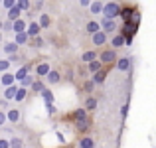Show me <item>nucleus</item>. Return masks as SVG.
Instances as JSON below:
<instances>
[{"mask_svg": "<svg viewBox=\"0 0 156 148\" xmlns=\"http://www.w3.org/2000/svg\"><path fill=\"white\" fill-rule=\"evenodd\" d=\"M20 14H22V10H20L18 4H16V6H12L10 10H8V20H10V22H16V20L20 18Z\"/></svg>", "mask_w": 156, "mask_h": 148, "instance_id": "obj_5", "label": "nucleus"}, {"mask_svg": "<svg viewBox=\"0 0 156 148\" xmlns=\"http://www.w3.org/2000/svg\"><path fill=\"white\" fill-rule=\"evenodd\" d=\"M8 67H10V61L8 59H0V71H6Z\"/></svg>", "mask_w": 156, "mask_h": 148, "instance_id": "obj_34", "label": "nucleus"}, {"mask_svg": "<svg viewBox=\"0 0 156 148\" xmlns=\"http://www.w3.org/2000/svg\"><path fill=\"white\" fill-rule=\"evenodd\" d=\"M34 44H36V46H38V48H40V46H42V44H44V42H42V38H36V42H34Z\"/></svg>", "mask_w": 156, "mask_h": 148, "instance_id": "obj_42", "label": "nucleus"}, {"mask_svg": "<svg viewBox=\"0 0 156 148\" xmlns=\"http://www.w3.org/2000/svg\"><path fill=\"white\" fill-rule=\"evenodd\" d=\"M130 14H133V10H130V8H125V10H121V16L125 18V22H130Z\"/></svg>", "mask_w": 156, "mask_h": 148, "instance_id": "obj_33", "label": "nucleus"}, {"mask_svg": "<svg viewBox=\"0 0 156 148\" xmlns=\"http://www.w3.org/2000/svg\"><path fill=\"white\" fill-rule=\"evenodd\" d=\"M16 4H18L20 10H28L30 8V0H16Z\"/></svg>", "mask_w": 156, "mask_h": 148, "instance_id": "obj_30", "label": "nucleus"}, {"mask_svg": "<svg viewBox=\"0 0 156 148\" xmlns=\"http://www.w3.org/2000/svg\"><path fill=\"white\" fill-rule=\"evenodd\" d=\"M28 71H30V65H24L22 69H18V71H16V75H14V77H16V79H18V81H22L24 77L28 75Z\"/></svg>", "mask_w": 156, "mask_h": 148, "instance_id": "obj_16", "label": "nucleus"}, {"mask_svg": "<svg viewBox=\"0 0 156 148\" xmlns=\"http://www.w3.org/2000/svg\"><path fill=\"white\" fill-rule=\"evenodd\" d=\"M87 67H89V71H91V73H97V71H101V69H103V63H101V61H97V59H93Z\"/></svg>", "mask_w": 156, "mask_h": 148, "instance_id": "obj_11", "label": "nucleus"}, {"mask_svg": "<svg viewBox=\"0 0 156 148\" xmlns=\"http://www.w3.org/2000/svg\"><path fill=\"white\" fill-rule=\"evenodd\" d=\"M32 89H34L36 93H42L46 87H44V83H42V81H34V83H32Z\"/></svg>", "mask_w": 156, "mask_h": 148, "instance_id": "obj_28", "label": "nucleus"}, {"mask_svg": "<svg viewBox=\"0 0 156 148\" xmlns=\"http://www.w3.org/2000/svg\"><path fill=\"white\" fill-rule=\"evenodd\" d=\"M48 81H50V83H57V81H59V73H57V71H53V69H51V71L50 73H48Z\"/></svg>", "mask_w": 156, "mask_h": 148, "instance_id": "obj_23", "label": "nucleus"}, {"mask_svg": "<svg viewBox=\"0 0 156 148\" xmlns=\"http://www.w3.org/2000/svg\"><path fill=\"white\" fill-rule=\"evenodd\" d=\"M2 4H4V8H8V10H10L12 6H16V0H2Z\"/></svg>", "mask_w": 156, "mask_h": 148, "instance_id": "obj_35", "label": "nucleus"}, {"mask_svg": "<svg viewBox=\"0 0 156 148\" xmlns=\"http://www.w3.org/2000/svg\"><path fill=\"white\" fill-rule=\"evenodd\" d=\"M79 146H81V148H95V144H93V140H91V138H83Z\"/></svg>", "mask_w": 156, "mask_h": 148, "instance_id": "obj_32", "label": "nucleus"}, {"mask_svg": "<svg viewBox=\"0 0 156 148\" xmlns=\"http://www.w3.org/2000/svg\"><path fill=\"white\" fill-rule=\"evenodd\" d=\"M48 113L53 115V113H55V107H53V105H48Z\"/></svg>", "mask_w": 156, "mask_h": 148, "instance_id": "obj_40", "label": "nucleus"}, {"mask_svg": "<svg viewBox=\"0 0 156 148\" xmlns=\"http://www.w3.org/2000/svg\"><path fill=\"white\" fill-rule=\"evenodd\" d=\"M103 6L105 4L99 2V0H97V2H91V12L93 14H101V12H103Z\"/></svg>", "mask_w": 156, "mask_h": 148, "instance_id": "obj_18", "label": "nucleus"}, {"mask_svg": "<svg viewBox=\"0 0 156 148\" xmlns=\"http://www.w3.org/2000/svg\"><path fill=\"white\" fill-rule=\"evenodd\" d=\"M93 85H95V83H93V81H89V83L85 85V89H87V91H91V89H93Z\"/></svg>", "mask_w": 156, "mask_h": 148, "instance_id": "obj_41", "label": "nucleus"}, {"mask_svg": "<svg viewBox=\"0 0 156 148\" xmlns=\"http://www.w3.org/2000/svg\"><path fill=\"white\" fill-rule=\"evenodd\" d=\"M22 146H24L22 138H12L10 140V148H22Z\"/></svg>", "mask_w": 156, "mask_h": 148, "instance_id": "obj_31", "label": "nucleus"}, {"mask_svg": "<svg viewBox=\"0 0 156 148\" xmlns=\"http://www.w3.org/2000/svg\"><path fill=\"white\" fill-rule=\"evenodd\" d=\"M117 67L121 69V71H126V69L130 67V59H129V57H122V59H119V61H117Z\"/></svg>", "mask_w": 156, "mask_h": 148, "instance_id": "obj_10", "label": "nucleus"}, {"mask_svg": "<svg viewBox=\"0 0 156 148\" xmlns=\"http://www.w3.org/2000/svg\"><path fill=\"white\" fill-rule=\"evenodd\" d=\"M115 59H117V53H115V49H107V51L101 53V63H113Z\"/></svg>", "mask_w": 156, "mask_h": 148, "instance_id": "obj_2", "label": "nucleus"}, {"mask_svg": "<svg viewBox=\"0 0 156 148\" xmlns=\"http://www.w3.org/2000/svg\"><path fill=\"white\" fill-rule=\"evenodd\" d=\"M6 118H8L10 122H18V121H20V113H18L16 109H12V111H8V113H6Z\"/></svg>", "mask_w": 156, "mask_h": 148, "instance_id": "obj_14", "label": "nucleus"}, {"mask_svg": "<svg viewBox=\"0 0 156 148\" xmlns=\"http://www.w3.org/2000/svg\"><path fill=\"white\" fill-rule=\"evenodd\" d=\"M26 42H28V34H26V32L16 34V44H18V46H22V44H26Z\"/></svg>", "mask_w": 156, "mask_h": 148, "instance_id": "obj_22", "label": "nucleus"}, {"mask_svg": "<svg viewBox=\"0 0 156 148\" xmlns=\"http://www.w3.org/2000/svg\"><path fill=\"white\" fill-rule=\"evenodd\" d=\"M40 30H42V28H40V24H38V22H32L30 26L26 28L28 38H38V36H40Z\"/></svg>", "mask_w": 156, "mask_h": 148, "instance_id": "obj_3", "label": "nucleus"}, {"mask_svg": "<svg viewBox=\"0 0 156 148\" xmlns=\"http://www.w3.org/2000/svg\"><path fill=\"white\" fill-rule=\"evenodd\" d=\"M87 32H89V34H97V32H101V24L95 22V20H93V22H89L87 24Z\"/></svg>", "mask_w": 156, "mask_h": 148, "instance_id": "obj_13", "label": "nucleus"}, {"mask_svg": "<svg viewBox=\"0 0 156 148\" xmlns=\"http://www.w3.org/2000/svg\"><path fill=\"white\" fill-rule=\"evenodd\" d=\"M4 51H6V53H16V51H18V44H16V42L6 44V46H4Z\"/></svg>", "mask_w": 156, "mask_h": 148, "instance_id": "obj_21", "label": "nucleus"}, {"mask_svg": "<svg viewBox=\"0 0 156 148\" xmlns=\"http://www.w3.org/2000/svg\"><path fill=\"white\" fill-rule=\"evenodd\" d=\"M0 148H10V142H6V140H0Z\"/></svg>", "mask_w": 156, "mask_h": 148, "instance_id": "obj_38", "label": "nucleus"}, {"mask_svg": "<svg viewBox=\"0 0 156 148\" xmlns=\"http://www.w3.org/2000/svg\"><path fill=\"white\" fill-rule=\"evenodd\" d=\"M73 118H75V122H81V121H87V113H85L83 109L75 111V115H73Z\"/></svg>", "mask_w": 156, "mask_h": 148, "instance_id": "obj_19", "label": "nucleus"}, {"mask_svg": "<svg viewBox=\"0 0 156 148\" xmlns=\"http://www.w3.org/2000/svg\"><path fill=\"white\" fill-rule=\"evenodd\" d=\"M119 14H121V6H119L117 2H107L103 6V18L105 20H113V18H117Z\"/></svg>", "mask_w": 156, "mask_h": 148, "instance_id": "obj_1", "label": "nucleus"}, {"mask_svg": "<svg viewBox=\"0 0 156 148\" xmlns=\"http://www.w3.org/2000/svg\"><path fill=\"white\" fill-rule=\"evenodd\" d=\"M32 83H34V79H32L30 75H26V77H24L22 81H20V87H24V89H26V87H30Z\"/></svg>", "mask_w": 156, "mask_h": 148, "instance_id": "obj_26", "label": "nucleus"}, {"mask_svg": "<svg viewBox=\"0 0 156 148\" xmlns=\"http://www.w3.org/2000/svg\"><path fill=\"white\" fill-rule=\"evenodd\" d=\"M93 59H97V53H95V51H85V53H83V61L91 63Z\"/></svg>", "mask_w": 156, "mask_h": 148, "instance_id": "obj_25", "label": "nucleus"}, {"mask_svg": "<svg viewBox=\"0 0 156 148\" xmlns=\"http://www.w3.org/2000/svg\"><path fill=\"white\" fill-rule=\"evenodd\" d=\"M105 42H107V34L103 30L97 32V34H93V44H95V46H103Z\"/></svg>", "mask_w": 156, "mask_h": 148, "instance_id": "obj_6", "label": "nucleus"}, {"mask_svg": "<svg viewBox=\"0 0 156 148\" xmlns=\"http://www.w3.org/2000/svg\"><path fill=\"white\" fill-rule=\"evenodd\" d=\"M101 28H103L105 34H111V32H115L117 24H115V20H105V18H103V24H101Z\"/></svg>", "mask_w": 156, "mask_h": 148, "instance_id": "obj_4", "label": "nucleus"}, {"mask_svg": "<svg viewBox=\"0 0 156 148\" xmlns=\"http://www.w3.org/2000/svg\"><path fill=\"white\" fill-rule=\"evenodd\" d=\"M0 4H2V0H0Z\"/></svg>", "mask_w": 156, "mask_h": 148, "instance_id": "obj_45", "label": "nucleus"}, {"mask_svg": "<svg viewBox=\"0 0 156 148\" xmlns=\"http://www.w3.org/2000/svg\"><path fill=\"white\" fill-rule=\"evenodd\" d=\"M14 81H16V77L10 75V73H4V75H2V85H4V87H12Z\"/></svg>", "mask_w": 156, "mask_h": 148, "instance_id": "obj_9", "label": "nucleus"}, {"mask_svg": "<svg viewBox=\"0 0 156 148\" xmlns=\"http://www.w3.org/2000/svg\"><path fill=\"white\" fill-rule=\"evenodd\" d=\"M2 30H12V22H10V20L2 24Z\"/></svg>", "mask_w": 156, "mask_h": 148, "instance_id": "obj_37", "label": "nucleus"}, {"mask_svg": "<svg viewBox=\"0 0 156 148\" xmlns=\"http://www.w3.org/2000/svg\"><path fill=\"white\" fill-rule=\"evenodd\" d=\"M0 40H2V34H0Z\"/></svg>", "mask_w": 156, "mask_h": 148, "instance_id": "obj_44", "label": "nucleus"}, {"mask_svg": "<svg viewBox=\"0 0 156 148\" xmlns=\"http://www.w3.org/2000/svg\"><path fill=\"white\" fill-rule=\"evenodd\" d=\"M50 22H51V18H50V14H42V16H40V28H48V26H50Z\"/></svg>", "mask_w": 156, "mask_h": 148, "instance_id": "obj_20", "label": "nucleus"}, {"mask_svg": "<svg viewBox=\"0 0 156 148\" xmlns=\"http://www.w3.org/2000/svg\"><path fill=\"white\" fill-rule=\"evenodd\" d=\"M81 6H91V0H79Z\"/></svg>", "mask_w": 156, "mask_h": 148, "instance_id": "obj_39", "label": "nucleus"}, {"mask_svg": "<svg viewBox=\"0 0 156 148\" xmlns=\"http://www.w3.org/2000/svg\"><path fill=\"white\" fill-rule=\"evenodd\" d=\"M36 71H38V75H40V77H46L48 73L51 71V69H50V63H40Z\"/></svg>", "mask_w": 156, "mask_h": 148, "instance_id": "obj_8", "label": "nucleus"}, {"mask_svg": "<svg viewBox=\"0 0 156 148\" xmlns=\"http://www.w3.org/2000/svg\"><path fill=\"white\" fill-rule=\"evenodd\" d=\"M122 44H125V36H115L113 38V46L115 48H121Z\"/></svg>", "mask_w": 156, "mask_h": 148, "instance_id": "obj_27", "label": "nucleus"}, {"mask_svg": "<svg viewBox=\"0 0 156 148\" xmlns=\"http://www.w3.org/2000/svg\"><path fill=\"white\" fill-rule=\"evenodd\" d=\"M40 2H44V0H40Z\"/></svg>", "mask_w": 156, "mask_h": 148, "instance_id": "obj_46", "label": "nucleus"}, {"mask_svg": "<svg viewBox=\"0 0 156 148\" xmlns=\"http://www.w3.org/2000/svg\"><path fill=\"white\" fill-rule=\"evenodd\" d=\"M95 107H97V99H95V97H89L87 101H85V109H87V111L95 109Z\"/></svg>", "mask_w": 156, "mask_h": 148, "instance_id": "obj_24", "label": "nucleus"}, {"mask_svg": "<svg viewBox=\"0 0 156 148\" xmlns=\"http://www.w3.org/2000/svg\"><path fill=\"white\" fill-rule=\"evenodd\" d=\"M24 99H26V89L18 87V91H16V101H24Z\"/></svg>", "mask_w": 156, "mask_h": 148, "instance_id": "obj_29", "label": "nucleus"}, {"mask_svg": "<svg viewBox=\"0 0 156 148\" xmlns=\"http://www.w3.org/2000/svg\"><path fill=\"white\" fill-rule=\"evenodd\" d=\"M0 30H2V24H0Z\"/></svg>", "mask_w": 156, "mask_h": 148, "instance_id": "obj_43", "label": "nucleus"}, {"mask_svg": "<svg viewBox=\"0 0 156 148\" xmlns=\"http://www.w3.org/2000/svg\"><path fill=\"white\" fill-rule=\"evenodd\" d=\"M16 91H18V87H6V93H4V97H6V101H12V99H16Z\"/></svg>", "mask_w": 156, "mask_h": 148, "instance_id": "obj_15", "label": "nucleus"}, {"mask_svg": "<svg viewBox=\"0 0 156 148\" xmlns=\"http://www.w3.org/2000/svg\"><path fill=\"white\" fill-rule=\"evenodd\" d=\"M42 97H44V101H46V105H51V103H53V93L50 91V89H44Z\"/></svg>", "mask_w": 156, "mask_h": 148, "instance_id": "obj_17", "label": "nucleus"}, {"mask_svg": "<svg viewBox=\"0 0 156 148\" xmlns=\"http://www.w3.org/2000/svg\"><path fill=\"white\" fill-rule=\"evenodd\" d=\"M4 122H6V113H4V111H0V126H2Z\"/></svg>", "mask_w": 156, "mask_h": 148, "instance_id": "obj_36", "label": "nucleus"}, {"mask_svg": "<svg viewBox=\"0 0 156 148\" xmlns=\"http://www.w3.org/2000/svg\"><path fill=\"white\" fill-rule=\"evenodd\" d=\"M26 22H24V20H16V22H12V30H14L16 32V34H20V32H26Z\"/></svg>", "mask_w": 156, "mask_h": 148, "instance_id": "obj_7", "label": "nucleus"}, {"mask_svg": "<svg viewBox=\"0 0 156 148\" xmlns=\"http://www.w3.org/2000/svg\"><path fill=\"white\" fill-rule=\"evenodd\" d=\"M105 77H107V71H103V69H101V71H97V73H93V83H103L105 81Z\"/></svg>", "mask_w": 156, "mask_h": 148, "instance_id": "obj_12", "label": "nucleus"}]
</instances>
